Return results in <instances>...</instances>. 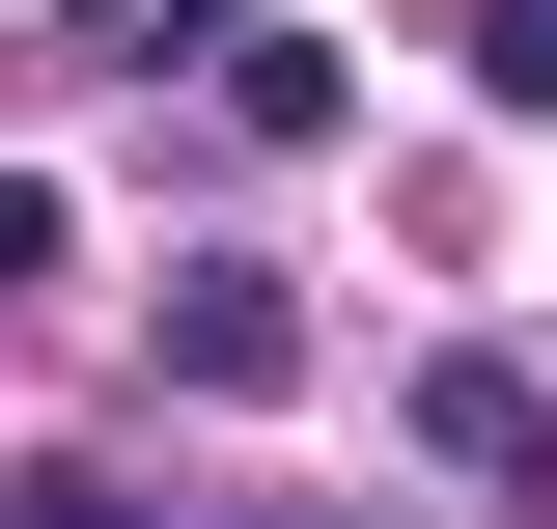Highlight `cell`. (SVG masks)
<instances>
[{
  "mask_svg": "<svg viewBox=\"0 0 557 529\" xmlns=\"http://www.w3.org/2000/svg\"><path fill=\"white\" fill-rule=\"evenodd\" d=\"M418 446H446V473H474V502H557V391H530V362H418Z\"/></svg>",
  "mask_w": 557,
  "mask_h": 529,
  "instance_id": "1",
  "label": "cell"
},
{
  "mask_svg": "<svg viewBox=\"0 0 557 529\" xmlns=\"http://www.w3.org/2000/svg\"><path fill=\"white\" fill-rule=\"evenodd\" d=\"M168 391H307V307H278V279H168Z\"/></svg>",
  "mask_w": 557,
  "mask_h": 529,
  "instance_id": "2",
  "label": "cell"
},
{
  "mask_svg": "<svg viewBox=\"0 0 557 529\" xmlns=\"http://www.w3.org/2000/svg\"><path fill=\"white\" fill-rule=\"evenodd\" d=\"M474 84H502V112H557V0H502V57H474Z\"/></svg>",
  "mask_w": 557,
  "mask_h": 529,
  "instance_id": "3",
  "label": "cell"
},
{
  "mask_svg": "<svg viewBox=\"0 0 557 529\" xmlns=\"http://www.w3.org/2000/svg\"><path fill=\"white\" fill-rule=\"evenodd\" d=\"M0 529H139V502H112V473H28V502H0Z\"/></svg>",
  "mask_w": 557,
  "mask_h": 529,
  "instance_id": "4",
  "label": "cell"
}]
</instances>
